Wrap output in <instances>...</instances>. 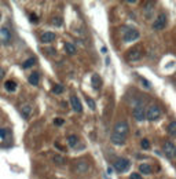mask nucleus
Here are the masks:
<instances>
[{
	"mask_svg": "<svg viewBox=\"0 0 176 179\" xmlns=\"http://www.w3.org/2000/svg\"><path fill=\"white\" fill-rule=\"evenodd\" d=\"M113 165H114V170H116L117 172H125V171L129 168L131 163H129L128 158L118 157V158H116V160H114Z\"/></svg>",
	"mask_w": 176,
	"mask_h": 179,
	"instance_id": "f257e3e1",
	"label": "nucleus"
},
{
	"mask_svg": "<svg viewBox=\"0 0 176 179\" xmlns=\"http://www.w3.org/2000/svg\"><path fill=\"white\" fill-rule=\"evenodd\" d=\"M161 116V109L157 106V105H150L147 107V112H146V119L149 121H155V120L160 119Z\"/></svg>",
	"mask_w": 176,
	"mask_h": 179,
	"instance_id": "f03ea898",
	"label": "nucleus"
},
{
	"mask_svg": "<svg viewBox=\"0 0 176 179\" xmlns=\"http://www.w3.org/2000/svg\"><path fill=\"white\" fill-rule=\"evenodd\" d=\"M167 22H168V18H167V14L165 12H160L158 14V17L154 19V22H153V29L154 30H161L164 29L165 26H167Z\"/></svg>",
	"mask_w": 176,
	"mask_h": 179,
	"instance_id": "7ed1b4c3",
	"label": "nucleus"
},
{
	"mask_svg": "<svg viewBox=\"0 0 176 179\" xmlns=\"http://www.w3.org/2000/svg\"><path fill=\"white\" fill-rule=\"evenodd\" d=\"M116 134L118 135H122V137H127L129 132V125L125 120H121V121H117L116 125H114V131Z\"/></svg>",
	"mask_w": 176,
	"mask_h": 179,
	"instance_id": "20e7f679",
	"label": "nucleus"
},
{
	"mask_svg": "<svg viewBox=\"0 0 176 179\" xmlns=\"http://www.w3.org/2000/svg\"><path fill=\"white\" fill-rule=\"evenodd\" d=\"M139 36H140L139 30L135 29V28H131V29H128V30L124 32L122 39H124V42L125 43H131V42H135V40L139 39Z\"/></svg>",
	"mask_w": 176,
	"mask_h": 179,
	"instance_id": "39448f33",
	"label": "nucleus"
},
{
	"mask_svg": "<svg viewBox=\"0 0 176 179\" xmlns=\"http://www.w3.org/2000/svg\"><path fill=\"white\" fill-rule=\"evenodd\" d=\"M132 116L136 121H143L146 119V112H144V106L142 103H138L136 106L134 107V110H132Z\"/></svg>",
	"mask_w": 176,
	"mask_h": 179,
	"instance_id": "423d86ee",
	"label": "nucleus"
},
{
	"mask_svg": "<svg viewBox=\"0 0 176 179\" xmlns=\"http://www.w3.org/2000/svg\"><path fill=\"white\" fill-rule=\"evenodd\" d=\"M162 152H164V154L167 156L168 158H173L176 157V146L173 145L172 142H165L164 145H162Z\"/></svg>",
	"mask_w": 176,
	"mask_h": 179,
	"instance_id": "0eeeda50",
	"label": "nucleus"
},
{
	"mask_svg": "<svg viewBox=\"0 0 176 179\" xmlns=\"http://www.w3.org/2000/svg\"><path fill=\"white\" fill-rule=\"evenodd\" d=\"M143 55V51L140 47H135V48H131V50L127 52V59L128 61H138L142 58Z\"/></svg>",
	"mask_w": 176,
	"mask_h": 179,
	"instance_id": "6e6552de",
	"label": "nucleus"
},
{
	"mask_svg": "<svg viewBox=\"0 0 176 179\" xmlns=\"http://www.w3.org/2000/svg\"><path fill=\"white\" fill-rule=\"evenodd\" d=\"M0 42L3 44H10V42H11V33L6 26L0 28Z\"/></svg>",
	"mask_w": 176,
	"mask_h": 179,
	"instance_id": "1a4fd4ad",
	"label": "nucleus"
},
{
	"mask_svg": "<svg viewBox=\"0 0 176 179\" xmlns=\"http://www.w3.org/2000/svg\"><path fill=\"white\" fill-rule=\"evenodd\" d=\"M88 168H90V165H88V163L84 160H78L75 163V171L77 174H84L88 171Z\"/></svg>",
	"mask_w": 176,
	"mask_h": 179,
	"instance_id": "9d476101",
	"label": "nucleus"
},
{
	"mask_svg": "<svg viewBox=\"0 0 176 179\" xmlns=\"http://www.w3.org/2000/svg\"><path fill=\"white\" fill-rule=\"evenodd\" d=\"M70 105H72L73 110H75L76 113H81V112H83V105H81L80 99H78L76 95L70 96Z\"/></svg>",
	"mask_w": 176,
	"mask_h": 179,
	"instance_id": "9b49d317",
	"label": "nucleus"
},
{
	"mask_svg": "<svg viewBox=\"0 0 176 179\" xmlns=\"http://www.w3.org/2000/svg\"><path fill=\"white\" fill-rule=\"evenodd\" d=\"M55 39H57V35L52 32H44L42 35V37H40L42 43H45V44H47V43H52Z\"/></svg>",
	"mask_w": 176,
	"mask_h": 179,
	"instance_id": "f8f14e48",
	"label": "nucleus"
},
{
	"mask_svg": "<svg viewBox=\"0 0 176 179\" xmlns=\"http://www.w3.org/2000/svg\"><path fill=\"white\" fill-rule=\"evenodd\" d=\"M125 139H127V137L118 135V134H116V132H113V134L110 135V140L114 145H124V143H125Z\"/></svg>",
	"mask_w": 176,
	"mask_h": 179,
	"instance_id": "ddd939ff",
	"label": "nucleus"
},
{
	"mask_svg": "<svg viewBox=\"0 0 176 179\" xmlns=\"http://www.w3.org/2000/svg\"><path fill=\"white\" fill-rule=\"evenodd\" d=\"M28 81H29L32 86H39L40 73H39V72H33L32 75H29V77H28Z\"/></svg>",
	"mask_w": 176,
	"mask_h": 179,
	"instance_id": "4468645a",
	"label": "nucleus"
},
{
	"mask_svg": "<svg viewBox=\"0 0 176 179\" xmlns=\"http://www.w3.org/2000/svg\"><path fill=\"white\" fill-rule=\"evenodd\" d=\"M101 77H99L98 75H92V77H91V86L94 87V90H99L101 88Z\"/></svg>",
	"mask_w": 176,
	"mask_h": 179,
	"instance_id": "2eb2a0df",
	"label": "nucleus"
},
{
	"mask_svg": "<svg viewBox=\"0 0 176 179\" xmlns=\"http://www.w3.org/2000/svg\"><path fill=\"white\" fill-rule=\"evenodd\" d=\"M151 171H153L151 165L146 164V163H143V164H140V165H139V172H140V174H144V175H150V174H151Z\"/></svg>",
	"mask_w": 176,
	"mask_h": 179,
	"instance_id": "dca6fc26",
	"label": "nucleus"
},
{
	"mask_svg": "<svg viewBox=\"0 0 176 179\" xmlns=\"http://www.w3.org/2000/svg\"><path fill=\"white\" fill-rule=\"evenodd\" d=\"M30 113H32V106H30V105H24V106L21 107V114L24 119H28V117L30 116Z\"/></svg>",
	"mask_w": 176,
	"mask_h": 179,
	"instance_id": "f3484780",
	"label": "nucleus"
},
{
	"mask_svg": "<svg viewBox=\"0 0 176 179\" xmlns=\"http://www.w3.org/2000/svg\"><path fill=\"white\" fill-rule=\"evenodd\" d=\"M167 130H168V134H169L171 137H176V121H171L169 124H168Z\"/></svg>",
	"mask_w": 176,
	"mask_h": 179,
	"instance_id": "a211bd4d",
	"label": "nucleus"
},
{
	"mask_svg": "<svg viewBox=\"0 0 176 179\" xmlns=\"http://www.w3.org/2000/svg\"><path fill=\"white\" fill-rule=\"evenodd\" d=\"M65 51L69 54V55H73V54H76V46L72 44V43H65Z\"/></svg>",
	"mask_w": 176,
	"mask_h": 179,
	"instance_id": "6ab92c4d",
	"label": "nucleus"
},
{
	"mask_svg": "<svg viewBox=\"0 0 176 179\" xmlns=\"http://www.w3.org/2000/svg\"><path fill=\"white\" fill-rule=\"evenodd\" d=\"M4 87H6L7 91L12 93V91H15V90H17V83H15V81H12V80H8V81H6Z\"/></svg>",
	"mask_w": 176,
	"mask_h": 179,
	"instance_id": "aec40b11",
	"label": "nucleus"
},
{
	"mask_svg": "<svg viewBox=\"0 0 176 179\" xmlns=\"http://www.w3.org/2000/svg\"><path fill=\"white\" fill-rule=\"evenodd\" d=\"M77 142H78L77 135H69V137H68V143H69V146L75 147L76 145H77Z\"/></svg>",
	"mask_w": 176,
	"mask_h": 179,
	"instance_id": "412c9836",
	"label": "nucleus"
},
{
	"mask_svg": "<svg viewBox=\"0 0 176 179\" xmlns=\"http://www.w3.org/2000/svg\"><path fill=\"white\" fill-rule=\"evenodd\" d=\"M35 63H36V58H33V57H32V58L26 59L24 63H22V68H24V69H29V68H32Z\"/></svg>",
	"mask_w": 176,
	"mask_h": 179,
	"instance_id": "4be33fe9",
	"label": "nucleus"
},
{
	"mask_svg": "<svg viewBox=\"0 0 176 179\" xmlns=\"http://www.w3.org/2000/svg\"><path fill=\"white\" fill-rule=\"evenodd\" d=\"M52 161H54L55 164L57 165H62V164H65V158L62 157V156H54V158H52Z\"/></svg>",
	"mask_w": 176,
	"mask_h": 179,
	"instance_id": "5701e85b",
	"label": "nucleus"
},
{
	"mask_svg": "<svg viewBox=\"0 0 176 179\" xmlns=\"http://www.w3.org/2000/svg\"><path fill=\"white\" fill-rule=\"evenodd\" d=\"M63 90H65V88H63L62 84H57V86L52 87V93H54V94H62Z\"/></svg>",
	"mask_w": 176,
	"mask_h": 179,
	"instance_id": "b1692460",
	"label": "nucleus"
},
{
	"mask_svg": "<svg viewBox=\"0 0 176 179\" xmlns=\"http://www.w3.org/2000/svg\"><path fill=\"white\" fill-rule=\"evenodd\" d=\"M140 147H142V149H144V150H149L150 149L149 139H142V140H140Z\"/></svg>",
	"mask_w": 176,
	"mask_h": 179,
	"instance_id": "393cba45",
	"label": "nucleus"
},
{
	"mask_svg": "<svg viewBox=\"0 0 176 179\" xmlns=\"http://www.w3.org/2000/svg\"><path fill=\"white\" fill-rule=\"evenodd\" d=\"M85 101H87V105H88V106H90L91 109H92V110H94V109H95V107H96V105H95V101H94V99H91L90 96H87V98H85Z\"/></svg>",
	"mask_w": 176,
	"mask_h": 179,
	"instance_id": "a878e982",
	"label": "nucleus"
},
{
	"mask_svg": "<svg viewBox=\"0 0 176 179\" xmlns=\"http://www.w3.org/2000/svg\"><path fill=\"white\" fill-rule=\"evenodd\" d=\"M52 25H55V26H61V25H62V18H59V17L52 18Z\"/></svg>",
	"mask_w": 176,
	"mask_h": 179,
	"instance_id": "bb28decb",
	"label": "nucleus"
},
{
	"mask_svg": "<svg viewBox=\"0 0 176 179\" xmlns=\"http://www.w3.org/2000/svg\"><path fill=\"white\" fill-rule=\"evenodd\" d=\"M129 179H143V178H142V175H140V174H138V172H132V174H131V176H129Z\"/></svg>",
	"mask_w": 176,
	"mask_h": 179,
	"instance_id": "cd10ccee",
	"label": "nucleus"
},
{
	"mask_svg": "<svg viewBox=\"0 0 176 179\" xmlns=\"http://www.w3.org/2000/svg\"><path fill=\"white\" fill-rule=\"evenodd\" d=\"M140 81H142V84H144V87H146V88H150V87H151V84H150V81H147L146 79L140 77Z\"/></svg>",
	"mask_w": 176,
	"mask_h": 179,
	"instance_id": "c85d7f7f",
	"label": "nucleus"
},
{
	"mask_svg": "<svg viewBox=\"0 0 176 179\" xmlns=\"http://www.w3.org/2000/svg\"><path fill=\"white\" fill-rule=\"evenodd\" d=\"M7 134H8V131L4 128H0V138H6Z\"/></svg>",
	"mask_w": 176,
	"mask_h": 179,
	"instance_id": "c756f323",
	"label": "nucleus"
},
{
	"mask_svg": "<svg viewBox=\"0 0 176 179\" xmlns=\"http://www.w3.org/2000/svg\"><path fill=\"white\" fill-rule=\"evenodd\" d=\"M63 123H65V120H63V119H55L54 120V124L55 125H62Z\"/></svg>",
	"mask_w": 176,
	"mask_h": 179,
	"instance_id": "7c9ffc66",
	"label": "nucleus"
},
{
	"mask_svg": "<svg viewBox=\"0 0 176 179\" xmlns=\"http://www.w3.org/2000/svg\"><path fill=\"white\" fill-rule=\"evenodd\" d=\"M29 17H30V21H32V22H37V21H39V18H37V15H36V14H33V12L29 15Z\"/></svg>",
	"mask_w": 176,
	"mask_h": 179,
	"instance_id": "2f4dec72",
	"label": "nucleus"
},
{
	"mask_svg": "<svg viewBox=\"0 0 176 179\" xmlns=\"http://www.w3.org/2000/svg\"><path fill=\"white\" fill-rule=\"evenodd\" d=\"M4 75H6V69H4V68H0V81L3 80Z\"/></svg>",
	"mask_w": 176,
	"mask_h": 179,
	"instance_id": "473e14b6",
	"label": "nucleus"
}]
</instances>
